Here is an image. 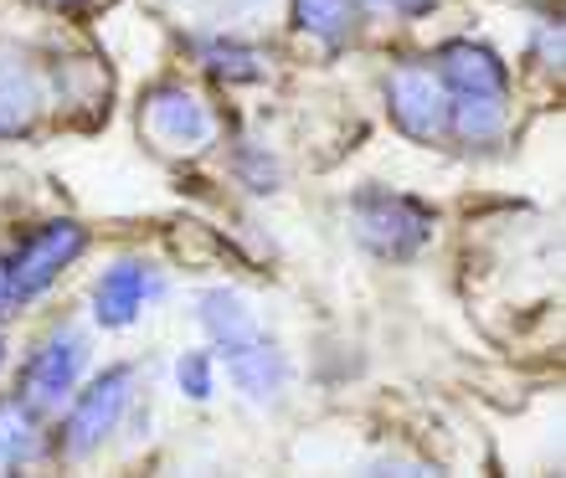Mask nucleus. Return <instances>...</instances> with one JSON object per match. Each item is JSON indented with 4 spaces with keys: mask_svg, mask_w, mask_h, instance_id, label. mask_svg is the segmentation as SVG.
Wrapping results in <instances>:
<instances>
[{
    "mask_svg": "<svg viewBox=\"0 0 566 478\" xmlns=\"http://www.w3.org/2000/svg\"><path fill=\"white\" fill-rule=\"evenodd\" d=\"M129 402H135V365H114L88 391H73V406H67L57 437L62 458H88L93 448H104V437L119 433Z\"/></svg>",
    "mask_w": 566,
    "mask_h": 478,
    "instance_id": "nucleus-2",
    "label": "nucleus"
},
{
    "mask_svg": "<svg viewBox=\"0 0 566 478\" xmlns=\"http://www.w3.org/2000/svg\"><path fill=\"white\" fill-rule=\"evenodd\" d=\"M196 319H201V329L211 334V344H217V350H222V344L248 340V334H258L253 309H248L238 294H227V288L201 294V299H196Z\"/></svg>",
    "mask_w": 566,
    "mask_h": 478,
    "instance_id": "nucleus-11",
    "label": "nucleus"
},
{
    "mask_svg": "<svg viewBox=\"0 0 566 478\" xmlns=\"http://www.w3.org/2000/svg\"><path fill=\"white\" fill-rule=\"evenodd\" d=\"M160 294V273L145 257H119L114 268H104V278L93 284V319L104 329H124L145 315V304Z\"/></svg>",
    "mask_w": 566,
    "mask_h": 478,
    "instance_id": "nucleus-8",
    "label": "nucleus"
},
{
    "mask_svg": "<svg viewBox=\"0 0 566 478\" xmlns=\"http://www.w3.org/2000/svg\"><path fill=\"white\" fill-rule=\"evenodd\" d=\"M88 247V232L77 222H42L36 232L21 237L15 257L6 263V284H11V304H31L42 299L46 288L57 284L62 273L73 268Z\"/></svg>",
    "mask_w": 566,
    "mask_h": 478,
    "instance_id": "nucleus-3",
    "label": "nucleus"
},
{
    "mask_svg": "<svg viewBox=\"0 0 566 478\" xmlns=\"http://www.w3.org/2000/svg\"><path fill=\"white\" fill-rule=\"evenodd\" d=\"M217 355H222V365H227V381H232L253 406H273L283 391H289V360H283V350L263 334V329L248 334V340H238V344H222Z\"/></svg>",
    "mask_w": 566,
    "mask_h": 478,
    "instance_id": "nucleus-6",
    "label": "nucleus"
},
{
    "mask_svg": "<svg viewBox=\"0 0 566 478\" xmlns=\"http://www.w3.org/2000/svg\"><path fill=\"white\" fill-rule=\"evenodd\" d=\"M11 309V284H6V263H0V315Z\"/></svg>",
    "mask_w": 566,
    "mask_h": 478,
    "instance_id": "nucleus-17",
    "label": "nucleus"
},
{
    "mask_svg": "<svg viewBox=\"0 0 566 478\" xmlns=\"http://www.w3.org/2000/svg\"><path fill=\"white\" fill-rule=\"evenodd\" d=\"M145 129L160 139L165 150H201L211 139V114L207 104L186 93L180 83H160L145 98Z\"/></svg>",
    "mask_w": 566,
    "mask_h": 478,
    "instance_id": "nucleus-9",
    "label": "nucleus"
},
{
    "mask_svg": "<svg viewBox=\"0 0 566 478\" xmlns=\"http://www.w3.org/2000/svg\"><path fill=\"white\" fill-rule=\"evenodd\" d=\"M201 62H207L211 77H222V83H258V77L269 73V57L258 52V46L238 42V36H217V42L201 46Z\"/></svg>",
    "mask_w": 566,
    "mask_h": 478,
    "instance_id": "nucleus-12",
    "label": "nucleus"
},
{
    "mask_svg": "<svg viewBox=\"0 0 566 478\" xmlns=\"http://www.w3.org/2000/svg\"><path fill=\"white\" fill-rule=\"evenodd\" d=\"M387 114L418 145H432L438 135H448V93L428 62H402L387 77Z\"/></svg>",
    "mask_w": 566,
    "mask_h": 478,
    "instance_id": "nucleus-5",
    "label": "nucleus"
},
{
    "mask_svg": "<svg viewBox=\"0 0 566 478\" xmlns=\"http://www.w3.org/2000/svg\"><path fill=\"white\" fill-rule=\"evenodd\" d=\"M62 6H83V0H62Z\"/></svg>",
    "mask_w": 566,
    "mask_h": 478,
    "instance_id": "nucleus-19",
    "label": "nucleus"
},
{
    "mask_svg": "<svg viewBox=\"0 0 566 478\" xmlns=\"http://www.w3.org/2000/svg\"><path fill=\"white\" fill-rule=\"evenodd\" d=\"M294 26L314 42L340 46L350 36V0H294Z\"/></svg>",
    "mask_w": 566,
    "mask_h": 478,
    "instance_id": "nucleus-14",
    "label": "nucleus"
},
{
    "mask_svg": "<svg viewBox=\"0 0 566 478\" xmlns=\"http://www.w3.org/2000/svg\"><path fill=\"white\" fill-rule=\"evenodd\" d=\"M36 104H42V93H36L31 73L6 62L0 67V135H27L36 119Z\"/></svg>",
    "mask_w": 566,
    "mask_h": 478,
    "instance_id": "nucleus-13",
    "label": "nucleus"
},
{
    "mask_svg": "<svg viewBox=\"0 0 566 478\" xmlns=\"http://www.w3.org/2000/svg\"><path fill=\"white\" fill-rule=\"evenodd\" d=\"M176 381H180V391H186L191 402H211V391H217V355H207V350L180 355Z\"/></svg>",
    "mask_w": 566,
    "mask_h": 478,
    "instance_id": "nucleus-15",
    "label": "nucleus"
},
{
    "mask_svg": "<svg viewBox=\"0 0 566 478\" xmlns=\"http://www.w3.org/2000/svg\"><path fill=\"white\" fill-rule=\"evenodd\" d=\"M0 360H6V340H0Z\"/></svg>",
    "mask_w": 566,
    "mask_h": 478,
    "instance_id": "nucleus-20",
    "label": "nucleus"
},
{
    "mask_svg": "<svg viewBox=\"0 0 566 478\" xmlns=\"http://www.w3.org/2000/svg\"><path fill=\"white\" fill-rule=\"evenodd\" d=\"M360 6H371V11H381V6H387V0H360Z\"/></svg>",
    "mask_w": 566,
    "mask_h": 478,
    "instance_id": "nucleus-18",
    "label": "nucleus"
},
{
    "mask_svg": "<svg viewBox=\"0 0 566 478\" xmlns=\"http://www.w3.org/2000/svg\"><path fill=\"white\" fill-rule=\"evenodd\" d=\"M432 73L448 98H510L505 62L479 42H443L432 57Z\"/></svg>",
    "mask_w": 566,
    "mask_h": 478,
    "instance_id": "nucleus-7",
    "label": "nucleus"
},
{
    "mask_svg": "<svg viewBox=\"0 0 566 478\" xmlns=\"http://www.w3.org/2000/svg\"><path fill=\"white\" fill-rule=\"evenodd\" d=\"M88 365V340L77 334L73 325H62L52 340H42L31 350L27 371H21V402L42 417V412H62L73 402L77 375Z\"/></svg>",
    "mask_w": 566,
    "mask_h": 478,
    "instance_id": "nucleus-4",
    "label": "nucleus"
},
{
    "mask_svg": "<svg viewBox=\"0 0 566 478\" xmlns=\"http://www.w3.org/2000/svg\"><path fill=\"white\" fill-rule=\"evenodd\" d=\"M42 458V422L21 396H0V468H27Z\"/></svg>",
    "mask_w": 566,
    "mask_h": 478,
    "instance_id": "nucleus-10",
    "label": "nucleus"
},
{
    "mask_svg": "<svg viewBox=\"0 0 566 478\" xmlns=\"http://www.w3.org/2000/svg\"><path fill=\"white\" fill-rule=\"evenodd\" d=\"M350 222H356V237L366 242L376 257H391V263L418 257L432 242V206H422L418 195L360 191L356 201H350Z\"/></svg>",
    "mask_w": 566,
    "mask_h": 478,
    "instance_id": "nucleus-1",
    "label": "nucleus"
},
{
    "mask_svg": "<svg viewBox=\"0 0 566 478\" xmlns=\"http://www.w3.org/2000/svg\"><path fill=\"white\" fill-rule=\"evenodd\" d=\"M387 6H391L397 15H428L438 0H387Z\"/></svg>",
    "mask_w": 566,
    "mask_h": 478,
    "instance_id": "nucleus-16",
    "label": "nucleus"
}]
</instances>
